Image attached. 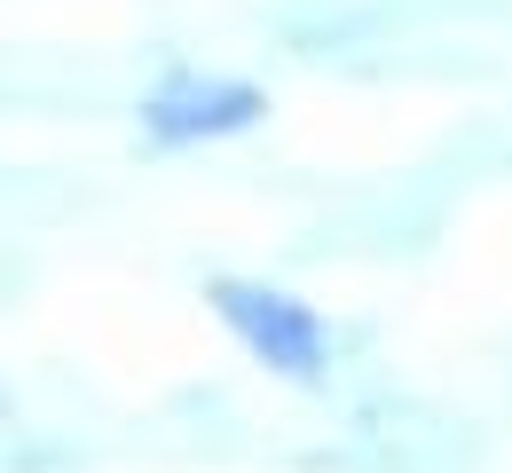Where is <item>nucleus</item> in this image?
I'll return each mask as SVG.
<instances>
[{
  "instance_id": "f03ea898",
  "label": "nucleus",
  "mask_w": 512,
  "mask_h": 473,
  "mask_svg": "<svg viewBox=\"0 0 512 473\" xmlns=\"http://www.w3.org/2000/svg\"><path fill=\"white\" fill-rule=\"evenodd\" d=\"M268 119V95L253 79H221V71H174L142 95V135L158 150H182V142H229Z\"/></svg>"
},
{
  "instance_id": "f257e3e1",
  "label": "nucleus",
  "mask_w": 512,
  "mask_h": 473,
  "mask_svg": "<svg viewBox=\"0 0 512 473\" xmlns=\"http://www.w3.org/2000/svg\"><path fill=\"white\" fill-rule=\"evenodd\" d=\"M213 316L237 332V347L268 363V371H284V379H323V324L308 300H292V292H276V284H245V276H213Z\"/></svg>"
}]
</instances>
